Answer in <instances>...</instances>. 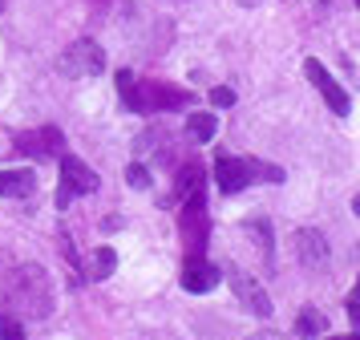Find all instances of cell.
<instances>
[{
	"label": "cell",
	"mask_w": 360,
	"mask_h": 340,
	"mask_svg": "<svg viewBox=\"0 0 360 340\" xmlns=\"http://www.w3.org/2000/svg\"><path fill=\"white\" fill-rule=\"evenodd\" d=\"M117 89L126 97V106L138 113H154V110H179L191 101L186 89H174V85H162V81H142V85H134V77L122 69L117 73Z\"/></svg>",
	"instance_id": "1"
},
{
	"label": "cell",
	"mask_w": 360,
	"mask_h": 340,
	"mask_svg": "<svg viewBox=\"0 0 360 340\" xmlns=\"http://www.w3.org/2000/svg\"><path fill=\"white\" fill-rule=\"evenodd\" d=\"M8 300L17 308H25L29 316H49V291H45V279H41V272L37 267H20L17 279L8 284Z\"/></svg>",
	"instance_id": "2"
},
{
	"label": "cell",
	"mask_w": 360,
	"mask_h": 340,
	"mask_svg": "<svg viewBox=\"0 0 360 340\" xmlns=\"http://www.w3.org/2000/svg\"><path fill=\"white\" fill-rule=\"evenodd\" d=\"M179 227H182V239L191 247V256H202V247H207V199H202V187L186 194Z\"/></svg>",
	"instance_id": "3"
},
{
	"label": "cell",
	"mask_w": 360,
	"mask_h": 340,
	"mask_svg": "<svg viewBox=\"0 0 360 340\" xmlns=\"http://www.w3.org/2000/svg\"><path fill=\"white\" fill-rule=\"evenodd\" d=\"M57 69H61L65 77H98L101 69H105V53H101V45H94V41H77V45H69L65 53H61Z\"/></svg>",
	"instance_id": "4"
},
{
	"label": "cell",
	"mask_w": 360,
	"mask_h": 340,
	"mask_svg": "<svg viewBox=\"0 0 360 340\" xmlns=\"http://www.w3.org/2000/svg\"><path fill=\"white\" fill-rule=\"evenodd\" d=\"M98 191V175L73 154H61V194H57V207H65L73 194H94Z\"/></svg>",
	"instance_id": "5"
},
{
	"label": "cell",
	"mask_w": 360,
	"mask_h": 340,
	"mask_svg": "<svg viewBox=\"0 0 360 340\" xmlns=\"http://www.w3.org/2000/svg\"><path fill=\"white\" fill-rule=\"evenodd\" d=\"M304 73H308V81L316 85V89H320V97H324L328 106H332V113H340V118H344V113L352 110V97L344 94V85L332 77V73H328V69L316 61V57H308V61H304Z\"/></svg>",
	"instance_id": "6"
},
{
	"label": "cell",
	"mask_w": 360,
	"mask_h": 340,
	"mask_svg": "<svg viewBox=\"0 0 360 340\" xmlns=\"http://www.w3.org/2000/svg\"><path fill=\"white\" fill-rule=\"evenodd\" d=\"M20 154H33V158H53V154H61V130L57 126H41V130H25L17 134V142H13Z\"/></svg>",
	"instance_id": "7"
},
{
	"label": "cell",
	"mask_w": 360,
	"mask_h": 340,
	"mask_svg": "<svg viewBox=\"0 0 360 340\" xmlns=\"http://www.w3.org/2000/svg\"><path fill=\"white\" fill-rule=\"evenodd\" d=\"M227 279H231V288H235V296H239L255 316H271V300H267V291L259 288V279H251V275L239 272V267H227Z\"/></svg>",
	"instance_id": "8"
},
{
	"label": "cell",
	"mask_w": 360,
	"mask_h": 340,
	"mask_svg": "<svg viewBox=\"0 0 360 340\" xmlns=\"http://www.w3.org/2000/svg\"><path fill=\"white\" fill-rule=\"evenodd\" d=\"M214 182H219V191L223 194H239L251 182V166L243 158H231V154H219L214 162Z\"/></svg>",
	"instance_id": "9"
},
{
	"label": "cell",
	"mask_w": 360,
	"mask_h": 340,
	"mask_svg": "<svg viewBox=\"0 0 360 340\" xmlns=\"http://www.w3.org/2000/svg\"><path fill=\"white\" fill-rule=\"evenodd\" d=\"M219 279H223V272H219L214 263H207V259H198V256H191V263L182 267V288L195 291V296L211 291L214 284H219Z\"/></svg>",
	"instance_id": "10"
},
{
	"label": "cell",
	"mask_w": 360,
	"mask_h": 340,
	"mask_svg": "<svg viewBox=\"0 0 360 340\" xmlns=\"http://www.w3.org/2000/svg\"><path fill=\"white\" fill-rule=\"evenodd\" d=\"M295 256L304 267H324L328 263V243L320 231H295Z\"/></svg>",
	"instance_id": "11"
},
{
	"label": "cell",
	"mask_w": 360,
	"mask_h": 340,
	"mask_svg": "<svg viewBox=\"0 0 360 340\" xmlns=\"http://www.w3.org/2000/svg\"><path fill=\"white\" fill-rule=\"evenodd\" d=\"M37 191L33 170H0V199H25Z\"/></svg>",
	"instance_id": "12"
},
{
	"label": "cell",
	"mask_w": 360,
	"mask_h": 340,
	"mask_svg": "<svg viewBox=\"0 0 360 340\" xmlns=\"http://www.w3.org/2000/svg\"><path fill=\"white\" fill-rule=\"evenodd\" d=\"M214 130H219L214 113H191V118H186V134H191L195 142H211Z\"/></svg>",
	"instance_id": "13"
},
{
	"label": "cell",
	"mask_w": 360,
	"mask_h": 340,
	"mask_svg": "<svg viewBox=\"0 0 360 340\" xmlns=\"http://www.w3.org/2000/svg\"><path fill=\"white\" fill-rule=\"evenodd\" d=\"M324 328H328V320H324V312H316V308H304L300 312V320H295V332L300 336H324Z\"/></svg>",
	"instance_id": "14"
},
{
	"label": "cell",
	"mask_w": 360,
	"mask_h": 340,
	"mask_svg": "<svg viewBox=\"0 0 360 340\" xmlns=\"http://www.w3.org/2000/svg\"><path fill=\"white\" fill-rule=\"evenodd\" d=\"M198 182H202V166H198V162L182 166L179 170V199H186L191 191H198Z\"/></svg>",
	"instance_id": "15"
},
{
	"label": "cell",
	"mask_w": 360,
	"mask_h": 340,
	"mask_svg": "<svg viewBox=\"0 0 360 340\" xmlns=\"http://www.w3.org/2000/svg\"><path fill=\"white\" fill-rule=\"evenodd\" d=\"M117 267V256H114V247H98V259H94V279H110V272Z\"/></svg>",
	"instance_id": "16"
},
{
	"label": "cell",
	"mask_w": 360,
	"mask_h": 340,
	"mask_svg": "<svg viewBox=\"0 0 360 340\" xmlns=\"http://www.w3.org/2000/svg\"><path fill=\"white\" fill-rule=\"evenodd\" d=\"M0 340H25V328L13 316H0Z\"/></svg>",
	"instance_id": "17"
},
{
	"label": "cell",
	"mask_w": 360,
	"mask_h": 340,
	"mask_svg": "<svg viewBox=\"0 0 360 340\" xmlns=\"http://www.w3.org/2000/svg\"><path fill=\"white\" fill-rule=\"evenodd\" d=\"M126 178H130V187H138V191H146V187H150V170H146V166H138V162L126 170Z\"/></svg>",
	"instance_id": "18"
},
{
	"label": "cell",
	"mask_w": 360,
	"mask_h": 340,
	"mask_svg": "<svg viewBox=\"0 0 360 340\" xmlns=\"http://www.w3.org/2000/svg\"><path fill=\"white\" fill-rule=\"evenodd\" d=\"M211 101L219 110H227V106H235V94H231L227 85H219V89H211Z\"/></svg>",
	"instance_id": "19"
},
{
	"label": "cell",
	"mask_w": 360,
	"mask_h": 340,
	"mask_svg": "<svg viewBox=\"0 0 360 340\" xmlns=\"http://www.w3.org/2000/svg\"><path fill=\"white\" fill-rule=\"evenodd\" d=\"M348 320H352V324H356V328H360V300H356V296L348 300Z\"/></svg>",
	"instance_id": "20"
},
{
	"label": "cell",
	"mask_w": 360,
	"mask_h": 340,
	"mask_svg": "<svg viewBox=\"0 0 360 340\" xmlns=\"http://www.w3.org/2000/svg\"><path fill=\"white\" fill-rule=\"evenodd\" d=\"M251 340H283V336H276V332H263V336H251Z\"/></svg>",
	"instance_id": "21"
},
{
	"label": "cell",
	"mask_w": 360,
	"mask_h": 340,
	"mask_svg": "<svg viewBox=\"0 0 360 340\" xmlns=\"http://www.w3.org/2000/svg\"><path fill=\"white\" fill-rule=\"evenodd\" d=\"M316 340H320V336H316ZM324 340H360V336H324Z\"/></svg>",
	"instance_id": "22"
},
{
	"label": "cell",
	"mask_w": 360,
	"mask_h": 340,
	"mask_svg": "<svg viewBox=\"0 0 360 340\" xmlns=\"http://www.w3.org/2000/svg\"><path fill=\"white\" fill-rule=\"evenodd\" d=\"M352 210H356V215H360V194H356V199H352Z\"/></svg>",
	"instance_id": "23"
},
{
	"label": "cell",
	"mask_w": 360,
	"mask_h": 340,
	"mask_svg": "<svg viewBox=\"0 0 360 340\" xmlns=\"http://www.w3.org/2000/svg\"><path fill=\"white\" fill-rule=\"evenodd\" d=\"M356 300H360V279H356Z\"/></svg>",
	"instance_id": "24"
},
{
	"label": "cell",
	"mask_w": 360,
	"mask_h": 340,
	"mask_svg": "<svg viewBox=\"0 0 360 340\" xmlns=\"http://www.w3.org/2000/svg\"><path fill=\"white\" fill-rule=\"evenodd\" d=\"M0 8H4V0H0Z\"/></svg>",
	"instance_id": "25"
},
{
	"label": "cell",
	"mask_w": 360,
	"mask_h": 340,
	"mask_svg": "<svg viewBox=\"0 0 360 340\" xmlns=\"http://www.w3.org/2000/svg\"><path fill=\"white\" fill-rule=\"evenodd\" d=\"M356 4H360V0H356Z\"/></svg>",
	"instance_id": "26"
}]
</instances>
